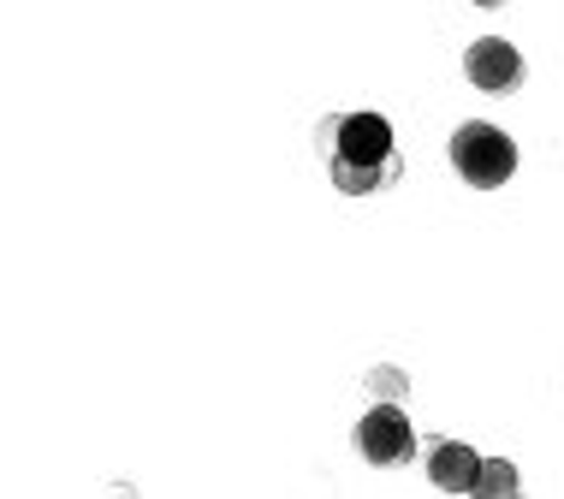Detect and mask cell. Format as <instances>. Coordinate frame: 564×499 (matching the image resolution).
<instances>
[{
	"instance_id": "2",
	"label": "cell",
	"mask_w": 564,
	"mask_h": 499,
	"mask_svg": "<svg viewBox=\"0 0 564 499\" xmlns=\"http://www.w3.org/2000/svg\"><path fill=\"white\" fill-rule=\"evenodd\" d=\"M452 166H457L464 185L499 191L517 173V143L499 126H487V119H464V126L452 131Z\"/></svg>"
},
{
	"instance_id": "7",
	"label": "cell",
	"mask_w": 564,
	"mask_h": 499,
	"mask_svg": "<svg viewBox=\"0 0 564 499\" xmlns=\"http://www.w3.org/2000/svg\"><path fill=\"white\" fill-rule=\"evenodd\" d=\"M369 399L375 404H404V375L399 369H369Z\"/></svg>"
},
{
	"instance_id": "4",
	"label": "cell",
	"mask_w": 564,
	"mask_h": 499,
	"mask_svg": "<svg viewBox=\"0 0 564 499\" xmlns=\"http://www.w3.org/2000/svg\"><path fill=\"white\" fill-rule=\"evenodd\" d=\"M464 78L476 89H487V96H511V89H523V54L506 36H481L464 54Z\"/></svg>"
},
{
	"instance_id": "1",
	"label": "cell",
	"mask_w": 564,
	"mask_h": 499,
	"mask_svg": "<svg viewBox=\"0 0 564 499\" xmlns=\"http://www.w3.org/2000/svg\"><path fill=\"white\" fill-rule=\"evenodd\" d=\"M315 138H322L327 173L345 196H369V191L399 185L404 161L392 149V126L380 113H333V119H322Z\"/></svg>"
},
{
	"instance_id": "3",
	"label": "cell",
	"mask_w": 564,
	"mask_h": 499,
	"mask_svg": "<svg viewBox=\"0 0 564 499\" xmlns=\"http://www.w3.org/2000/svg\"><path fill=\"white\" fill-rule=\"evenodd\" d=\"M357 452L369 464H410L416 458V429L399 404H369V416L357 422Z\"/></svg>"
},
{
	"instance_id": "8",
	"label": "cell",
	"mask_w": 564,
	"mask_h": 499,
	"mask_svg": "<svg viewBox=\"0 0 564 499\" xmlns=\"http://www.w3.org/2000/svg\"><path fill=\"white\" fill-rule=\"evenodd\" d=\"M476 7H506V0H476Z\"/></svg>"
},
{
	"instance_id": "5",
	"label": "cell",
	"mask_w": 564,
	"mask_h": 499,
	"mask_svg": "<svg viewBox=\"0 0 564 499\" xmlns=\"http://www.w3.org/2000/svg\"><path fill=\"white\" fill-rule=\"evenodd\" d=\"M481 476V452L464 441H429V481L446 493H476Z\"/></svg>"
},
{
	"instance_id": "6",
	"label": "cell",
	"mask_w": 564,
	"mask_h": 499,
	"mask_svg": "<svg viewBox=\"0 0 564 499\" xmlns=\"http://www.w3.org/2000/svg\"><path fill=\"white\" fill-rule=\"evenodd\" d=\"M476 493L481 499H499V493H517V470L506 458H481V476H476Z\"/></svg>"
}]
</instances>
